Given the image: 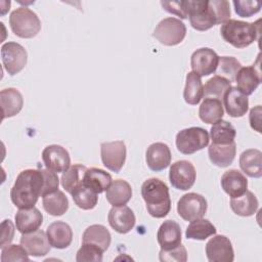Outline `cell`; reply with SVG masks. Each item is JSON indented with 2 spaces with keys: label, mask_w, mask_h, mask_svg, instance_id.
Here are the masks:
<instances>
[{
  "label": "cell",
  "mask_w": 262,
  "mask_h": 262,
  "mask_svg": "<svg viewBox=\"0 0 262 262\" xmlns=\"http://www.w3.org/2000/svg\"><path fill=\"white\" fill-rule=\"evenodd\" d=\"M44 176L42 169H26L21 171L11 187L10 199L18 209L35 207L39 196H42Z\"/></svg>",
  "instance_id": "obj_1"
},
{
  "label": "cell",
  "mask_w": 262,
  "mask_h": 262,
  "mask_svg": "<svg viewBox=\"0 0 262 262\" xmlns=\"http://www.w3.org/2000/svg\"><path fill=\"white\" fill-rule=\"evenodd\" d=\"M141 195L146 210L155 218H164L171 209V199L167 184L158 179L149 178L141 185Z\"/></svg>",
  "instance_id": "obj_2"
},
{
  "label": "cell",
  "mask_w": 262,
  "mask_h": 262,
  "mask_svg": "<svg viewBox=\"0 0 262 262\" xmlns=\"http://www.w3.org/2000/svg\"><path fill=\"white\" fill-rule=\"evenodd\" d=\"M220 34L224 41L235 48H245L257 40L259 27L254 23L228 19L222 24Z\"/></svg>",
  "instance_id": "obj_3"
},
{
  "label": "cell",
  "mask_w": 262,
  "mask_h": 262,
  "mask_svg": "<svg viewBox=\"0 0 262 262\" xmlns=\"http://www.w3.org/2000/svg\"><path fill=\"white\" fill-rule=\"evenodd\" d=\"M9 25L11 31L19 38H33L41 30L38 15L28 7H18L10 13Z\"/></svg>",
  "instance_id": "obj_4"
},
{
  "label": "cell",
  "mask_w": 262,
  "mask_h": 262,
  "mask_svg": "<svg viewBox=\"0 0 262 262\" xmlns=\"http://www.w3.org/2000/svg\"><path fill=\"white\" fill-rule=\"evenodd\" d=\"M187 17L194 30L207 31L217 25V17L210 1H186Z\"/></svg>",
  "instance_id": "obj_5"
},
{
  "label": "cell",
  "mask_w": 262,
  "mask_h": 262,
  "mask_svg": "<svg viewBox=\"0 0 262 262\" xmlns=\"http://www.w3.org/2000/svg\"><path fill=\"white\" fill-rule=\"evenodd\" d=\"M209 133L201 127L182 129L176 135L177 149L183 155H190L203 149L209 144Z\"/></svg>",
  "instance_id": "obj_6"
},
{
  "label": "cell",
  "mask_w": 262,
  "mask_h": 262,
  "mask_svg": "<svg viewBox=\"0 0 262 262\" xmlns=\"http://www.w3.org/2000/svg\"><path fill=\"white\" fill-rule=\"evenodd\" d=\"M186 35L185 25L178 18L166 17L156 27L152 36L166 46H174L183 41Z\"/></svg>",
  "instance_id": "obj_7"
},
{
  "label": "cell",
  "mask_w": 262,
  "mask_h": 262,
  "mask_svg": "<svg viewBox=\"0 0 262 262\" xmlns=\"http://www.w3.org/2000/svg\"><path fill=\"white\" fill-rule=\"evenodd\" d=\"M1 59L6 72L13 76L26 67L28 53L20 44L16 42H6L1 47Z\"/></svg>",
  "instance_id": "obj_8"
},
{
  "label": "cell",
  "mask_w": 262,
  "mask_h": 262,
  "mask_svg": "<svg viewBox=\"0 0 262 262\" xmlns=\"http://www.w3.org/2000/svg\"><path fill=\"white\" fill-rule=\"evenodd\" d=\"M207 201L199 193L189 192L183 194L177 203V213L185 221H193L203 218L207 211Z\"/></svg>",
  "instance_id": "obj_9"
},
{
  "label": "cell",
  "mask_w": 262,
  "mask_h": 262,
  "mask_svg": "<svg viewBox=\"0 0 262 262\" xmlns=\"http://www.w3.org/2000/svg\"><path fill=\"white\" fill-rule=\"evenodd\" d=\"M196 177L194 166L186 160L173 163L169 170V180L172 186L179 190H187L192 187Z\"/></svg>",
  "instance_id": "obj_10"
},
{
  "label": "cell",
  "mask_w": 262,
  "mask_h": 262,
  "mask_svg": "<svg viewBox=\"0 0 262 262\" xmlns=\"http://www.w3.org/2000/svg\"><path fill=\"white\" fill-rule=\"evenodd\" d=\"M126 145L122 140L102 142L100 144V157L102 164L108 170L118 173L126 161Z\"/></svg>",
  "instance_id": "obj_11"
},
{
  "label": "cell",
  "mask_w": 262,
  "mask_h": 262,
  "mask_svg": "<svg viewBox=\"0 0 262 262\" xmlns=\"http://www.w3.org/2000/svg\"><path fill=\"white\" fill-rule=\"evenodd\" d=\"M219 56L217 53L208 47L196 49L190 57V67L192 72L200 77L209 76L216 72L218 67Z\"/></svg>",
  "instance_id": "obj_12"
},
{
  "label": "cell",
  "mask_w": 262,
  "mask_h": 262,
  "mask_svg": "<svg viewBox=\"0 0 262 262\" xmlns=\"http://www.w3.org/2000/svg\"><path fill=\"white\" fill-rule=\"evenodd\" d=\"M206 255L210 262H232L234 252L231 242L222 234L214 235L206 244Z\"/></svg>",
  "instance_id": "obj_13"
},
{
  "label": "cell",
  "mask_w": 262,
  "mask_h": 262,
  "mask_svg": "<svg viewBox=\"0 0 262 262\" xmlns=\"http://www.w3.org/2000/svg\"><path fill=\"white\" fill-rule=\"evenodd\" d=\"M42 160L46 169L55 173H63L71 167L69 151L58 144L46 146L42 151Z\"/></svg>",
  "instance_id": "obj_14"
},
{
  "label": "cell",
  "mask_w": 262,
  "mask_h": 262,
  "mask_svg": "<svg viewBox=\"0 0 262 262\" xmlns=\"http://www.w3.org/2000/svg\"><path fill=\"white\" fill-rule=\"evenodd\" d=\"M20 245L26 249L29 255L34 257L45 256L48 254L51 247L46 232L41 229L24 233L20 237Z\"/></svg>",
  "instance_id": "obj_15"
},
{
  "label": "cell",
  "mask_w": 262,
  "mask_h": 262,
  "mask_svg": "<svg viewBox=\"0 0 262 262\" xmlns=\"http://www.w3.org/2000/svg\"><path fill=\"white\" fill-rule=\"evenodd\" d=\"M111 227L119 233H127L133 229L136 218L133 211L127 206L113 207L107 215Z\"/></svg>",
  "instance_id": "obj_16"
},
{
  "label": "cell",
  "mask_w": 262,
  "mask_h": 262,
  "mask_svg": "<svg viewBox=\"0 0 262 262\" xmlns=\"http://www.w3.org/2000/svg\"><path fill=\"white\" fill-rule=\"evenodd\" d=\"M145 161L150 170L155 172L162 171L171 163V150L166 143L155 142L147 147Z\"/></svg>",
  "instance_id": "obj_17"
},
{
  "label": "cell",
  "mask_w": 262,
  "mask_h": 262,
  "mask_svg": "<svg viewBox=\"0 0 262 262\" xmlns=\"http://www.w3.org/2000/svg\"><path fill=\"white\" fill-rule=\"evenodd\" d=\"M236 88L246 96L251 95L261 83V73L256 66L242 67L235 76Z\"/></svg>",
  "instance_id": "obj_18"
},
{
  "label": "cell",
  "mask_w": 262,
  "mask_h": 262,
  "mask_svg": "<svg viewBox=\"0 0 262 262\" xmlns=\"http://www.w3.org/2000/svg\"><path fill=\"white\" fill-rule=\"evenodd\" d=\"M157 239L162 250H171L181 244V228L174 220H166L159 227Z\"/></svg>",
  "instance_id": "obj_19"
},
{
  "label": "cell",
  "mask_w": 262,
  "mask_h": 262,
  "mask_svg": "<svg viewBox=\"0 0 262 262\" xmlns=\"http://www.w3.org/2000/svg\"><path fill=\"white\" fill-rule=\"evenodd\" d=\"M226 113L232 118H239L246 115L249 108V99L236 87H230L223 96Z\"/></svg>",
  "instance_id": "obj_20"
},
{
  "label": "cell",
  "mask_w": 262,
  "mask_h": 262,
  "mask_svg": "<svg viewBox=\"0 0 262 262\" xmlns=\"http://www.w3.org/2000/svg\"><path fill=\"white\" fill-rule=\"evenodd\" d=\"M14 219L16 229L21 234L39 229L43 223V215L35 207L29 209H19L16 212Z\"/></svg>",
  "instance_id": "obj_21"
},
{
  "label": "cell",
  "mask_w": 262,
  "mask_h": 262,
  "mask_svg": "<svg viewBox=\"0 0 262 262\" xmlns=\"http://www.w3.org/2000/svg\"><path fill=\"white\" fill-rule=\"evenodd\" d=\"M46 234L50 246L55 249H66L73 241V230L71 226L62 221L51 223L46 229Z\"/></svg>",
  "instance_id": "obj_22"
},
{
  "label": "cell",
  "mask_w": 262,
  "mask_h": 262,
  "mask_svg": "<svg viewBox=\"0 0 262 262\" xmlns=\"http://www.w3.org/2000/svg\"><path fill=\"white\" fill-rule=\"evenodd\" d=\"M221 187L230 196L236 198L242 195L248 187V179L236 169H230L223 173L221 180Z\"/></svg>",
  "instance_id": "obj_23"
},
{
  "label": "cell",
  "mask_w": 262,
  "mask_h": 262,
  "mask_svg": "<svg viewBox=\"0 0 262 262\" xmlns=\"http://www.w3.org/2000/svg\"><path fill=\"white\" fill-rule=\"evenodd\" d=\"M236 152V144L234 141L229 143H211L208 148V155L210 161L221 168L229 166L234 158Z\"/></svg>",
  "instance_id": "obj_24"
},
{
  "label": "cell",
  "mask_w": 262,
  "mask_h": 262,
  "mask_svg": "<svg viewBox=\"0 0 262 262\" xmlns=\"http://www.w3.org/2000/svg\"><path fill=\"white\" fill-rule=\"evenodd\" d=\"M0 101L2 106V119L10 118L18 114L24 105L21 93L12 87L5 88L0 92Z\"/></svg>",
  "instance_id": "obj_25"
},
{
  "label": "cell",
  "mask_w": 262,
  "mask_h": 262,
  "mask_svg": "<svg viewBox=\"0 0 262 262\" xmlns=\"http://www.w3.org/2000/svg\"><path fill=\"white\" fill-rule=\"evenodd\" d=\"M132 198L131 185L123 179H117L105 190V199L113 207L125 206Z\"/></svg>",
  "instance_id": "obj_26"
},
{
  "label": "cell",
  "mask_w": 262,
  "mask_h": 262,
  "mask_svg": "<svg viewBox=\"0 0 262 262\" xmlns=\"http://www.w3.org/2000/svg\"><path fill=\"white\" fill-rule=\"evenodd\" d=\"M239 167L249 177L260 178L262 176V152L256 148L246 149L239 156Z\"/></svg>",
  "instance_id": "obj_27"
},
{
  "label": "cell",
  "mask_w": 262,
  "mask_h": 262,
  "mask_svg": "<svg viewBox=\"0 0 262 262\" xmlns=\"http://www.w3.org/2000/svg\"><path fill=\"white\" fill-rule=\"evenodd\" d=\"M223 114V104L218 98L205 97L199 108V117L206 124L217 123L222 120Z\"/></svg>",
  "instance_id": "obj_28"
},
{
  "label": "cell",
  "mask_w": 262,
  "mask_h": 262,
  "mask_svg": "<svg viewBox=\"0 0 262 262\" xmlns=\"http://www.w3.org/2000/svg\"><path fill=\"white\" fill-rule=\"evenodd\" d=\"M258 205L256 195L248 189L242 195L231 198L230 200V208L233 213L243 217L254 215L258 209Z\"/></svg>",
  "instance_id": "obj_29"
},
{
  "label": "cell",
  "mask_w": 262,
  "mask_h": 262,
  "mask_svg": "<svg viewBox=\"0 0 262 262\" xmlns=\"http://www.w3.org/2000/svg\"><path fill=\"white\" fill-rule=\"evenodd\" d=\"M112 236L107 228L101 224H93L87 227L82 235V243H88L97 246L103 252L111 245Z\"/></svg>",
  "instance_id": "obj_30"
},
{
  "label": "cell",
  "mask_w": 262,
  "mask_h": 262,
  "mask_svg": "<svg viewBox=\"0 0 262 262\" xmlns=\"http://www.w3.org/2000/svg\"><path fill=\"white\" fill-rule=\"evenodd\" d=\"M84 185L91 188L96 193H101L108 188L112 183V176L99 168H89L84 175Z\"/></svg>",
  "instance_id": "obj_31"
},
{
  "label": "cell",
  "mask_w": 262,
  "mask_h": 262,
  "mask_svg": "<svg viewBox=\"0 0 262 262\" xmlns=\"http://www.w3.org/2000/svg\"><path fill=\"white\" fill-rule=\"evenodd\" d=\"M204 96V86L201 77L193 72H189L186 75L185 87L183 91V98L186 103L195 105Z\"/></svg>",
  "instance_id": "obj_32"
},
{
  "label": "cell",
  "mask_w": 262,
  "mask_h": 262,
  "mask_svg": "<svg viewBox=\"0 0 262 262\" xmlns=\"http://www.w3.org/2000/svg\"><path fill=\"white\" fill-rule=\"evenodd\" d=\"M42 204L44 210L52 216H61L69 209V200L61 190L44 195Z\"/></svg>",
  "instance_id": "obj_33"
},
{
  "label": "cell",
  "mask_w": 262,
  "mask_h": 262,
  "mask_svg": "<svg viewBox=\"0 0 262 262\" xmlns=\"http://www.w3.org/2000/svg\"><path fill=\"white\" fill-rule=\"evenodd\" d=\"M86 170L87 168L85 166L76 164L71 166L66 172L62 173L60 178L61 185L70 194L83 185Z\"/></svg>",
  "instance_id": "obj_34"
},
{
  "label": "cell",
  "mask_w": 262,
  "mask_h": 262,
  "mask_svg": "<svg viewBox=\"0 0 262 262\" xmlns=\"http://www.w3.org/2000/svg\"><path fill=\"white\" fill-rule=\"evenodd\" d=\"M216 227L208 219H195L190 221L185 231V236L189 239L204 241L211 235L216 234Z\"/></svg>",
  "instance_id": "obj_35"
},
{
  "label": "cell",
  "mask_w": 262,
  "mask_h": 262,
  "mask_svg": "<svg viewBox=\"0 0 262 262\" xmlns=\"http://www.w3.org/2000/svg\"><path fill=\"white\" fill-rule=\"evenodd\" d=\"M236 135L235 128L227 121L220 120L213 124L210 129V136L212 143H229L234 141Z\"/></svg>",
  "instance_id": "obj_36"
},
{
  "label": "cell",
  "mask_w": 262,
  "mask_h": 262,
  "mask_svg": "<svg viewBox=\"0 0 262 262\" xmlns=\"http://www.w3.org/2000/svg\"><path fill=\"white\" fill-rule=\"evenodd\" d=\"M98 193L93 191L91 188L84 185L77 188L75 191L71 193L74 203L83 210H91L93 209L98 202Z\"/></svg>",
  "instance_id": "obj_37"
},
{
  "label": "cell",
  "mask_w": 262,
  "mask_h": 262,
  "mask_svg": "<svg viewBox=\"0 0 262 262\" xmlns=\"http://www.w3.org/2000/svg\"><path fill=\"white\" fill-rule=\"evenodd\" d=\"M231 87V83L221 77V76H214L211 79L207 81L204 87V96L205 97H213V98H218L222 99L226 91Z\"/></svg>",
  "instance_id": "obj_38"
},
{
  "label": "cell",
  "mask_w": 262,
  "mask_h": 262,
  "mask_svg": "<svg viewBox=\"0 0 262 262\" xmlns=\"http://www.w3.org/2000/svg\"><path fill=\"white\" fill-rule=\"evenodd\" d=\"M241 68H242V64L235 57L221 56L219 57L216 73L218 74V76H221L227 79L231 83L235 81V76Z\"/></svg>",
  "instance_id": "obj_39"
},
{
  "label": "cell",
  "mask_w": 262,
  "mask_h": 262,
  "mask_svg": "<svg viewBox=\"0 0 262 262\" xmlns=\"http://www.w3.org/2000/svg\"><path fill=\"white\" fill-rule=\"evenodd\" d=\"M103 251L95 245L82 243V247L78 250L77 262H101Z\"/></svg>",
  "instance_id": "obj_40"
},
{
  "label": "cell",
  "mask_w": 262,
  "mask_h": 262,
  "mask_svg": "<svg viewBox=\"0 0 262 262\" xmlns=\"http://www.w3.org/2000/svg\"><path fill=\"white\" fill-rule=\"evenodd\" d=\"M1 261H30V258L28 252L21 245H8L2 249Z\"/></svg>",
  "instance_id": "obj_41"
},
{
  "label": "cell",
  "mask_w": 262,
  "mask_h": 262,
  "mask_svg": "<svg viewBox=\"0 0 262 262\" xmlns=\"http://www.w3.org/2000/svg\"><path fill=\"white\" fill-rule=\"evenodd\" d=\"M232 3L234 5V10L236 14L241 17H250L258 13L261 9V3L257 1L234 0Z\"/></svg>",
  "instance_id": "obj_42"
},
{
  "label": "cell",
  "mask_w": 262,
  "mask_h": 262,
  "mask_svg": "<svg viewBox=\"0 0 262 262\" xmlns=\"http://www.w3.org/2000/svg\"><path fill=\"white\" fill-rule=\"evenodd\" d=\"M160 261L163 262H185L187 260V252L183 245H179L176 248H173L171 250H162L159 254Z\"/></svg>",
  "instance_id": "obj_43"
},
{
  "label": "cell",
  "mask_w": 262,
  "mask_h": 262,
  "mask_svg": "<svg viewBox=\"0 0 262 262\" xmlns=\"http://www.w3.org/2000/svg\"><path fill=\"white\" fill-rule=\"evenodd\" d=\"M211 5L217 17V25L223 24L230 17V5L225 0H211Z\"/></svg>",
  "instance_id": "obj_44"
},
{
  "label": "cell",
  "mask_w": 262,
  "mask_h": 262,
  "mask_svg": "<svg viewBox=\"0 0 262 262\" xmlns=\"http://www.w3.org/2000/svg\"><path fill=\"white\" fill-rule=\"evenodd\" d=\"M43 176H44V185L42 190V196L52 193L58 190L59 185V178L55 172H52L48 169H42Z\"/></svg>",
  "instance_id": "obj_45"
},
{
  "label": "cell",
  "mask_w": 262,
  "mask_h": 262,
  "mask_svg": "<svg viewBox=\"0 0 262 262\" xmlns=\"http://www.w3.org/2000/svg\"><path fill=\"white\" fill-rule=\"evenodd\" d=\"M161 5L163 8L180 18H187V8L186 1H161Z\"/></svg>",
  "instance_id": "obj_46"
},
{
  "label": "cell",
  "mask_w": 262,
  "mask_h": 262,
  "mask_svg": "<svg viewBox=\"0 0 262 262\" xmlns=\"http://www.w3.org/2000/svg\"><path fill=\"white\" fill-rule=\"evenodd\" d=\"M14 236V225L9 219L3 220L1 223V242L0 248L3 249L4 247L8 246Z\"/></svg>",
  "instance_id": "obj_47"
},
{
  "label": "cell",
  "mask_w": 262,
  "mask_h": 262,
  "mask_svg": "<svg viewBox=\"0 0 262 262\" xmlns=\"http://www.w3.org/2000/svg\"><path fill=\"white\" fill-rule=\"evenodd\" d=\"M250 125L252 129H254L257 132H261V105H256L250 111Z\"/></svg>",
  "instance_id": "obj_48"
}]
</instances>
